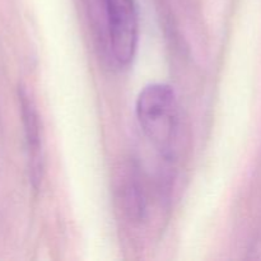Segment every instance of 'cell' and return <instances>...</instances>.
<instances>
[{
    "label": "cell",
    "instance_id": "cell-2",
    "mask_svg": "<svg viewBox=\"0 0 261 261\" xmlns=\"http://www.w3.org/2000/svg\"><path fill=\"white\" fill-rule=\"evenodd\" d=\"M106 13L110 48L120 65L134 59L139 38V19L135 0H102Z\"/></svg>",
    "mask_w": 261,
    "mask_h": 261
},
{
    "label": "cell",
    "instance_id": "cell-1",
    "mask_svg": "<svg viewBox=\"0 0 261 261\" xmlns=\"http://www.w3.org/2000/svg\"><path fill=\"white\" fill-rule=\"evenodd\" d=\"M135 114L143 134L166 160L175 157L178 138L177 97L171 86L153 83L140 91Z\"/></svg>",
    "mask_w": 261,
    "mask_h": 261
},
{
    "label": "cell",
    "instance_id": "cell-3",
    "mask_svg": "<svg viewBox=\"0 0 261 261\" xmlns=\"http://www.w3.org/2000/svg\"><path fill=\"white\" fill-rule=\"evenodd\" d=\"M18 98H19L20 115H22L23 130H24L25 147H27L31 182L33 188L37 189L43 175V145L40 116L32 97L24 87L20 86L18 89Z\"/></svg>",
    "mask_w": 261,
    "mask_h": 261
}]
</instances>
